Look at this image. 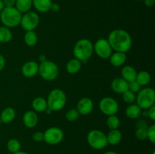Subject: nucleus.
I'll list each match as a JSON object with an SVG mask.
<instances>
[{"label": "nucleus", "mask_w": 155, "mask_h": 154, "mask_svg": "<svg viewBox=\"0 0 155 154\" xmlns=\"http://www.w3.org/2000/svg\"><path fill=\"white\" fill-rule=\"evenodd\" d=\"M107 41L112 50L119 52H128L133 45V40L130 33L122 29H116L110 32Z\"/></svg>", "instance_id": "f257e3e1"}, {"label": "nucleus", "mask_w": 155, "mask_h": 154, "mask_svg": "<svg viewBox=\"0 0 155 154\" xmlns=\"http://www.w3.org/2000/svg\"><path fill=\"white\" fill-rule=\"evenodd\" d=\"M136 75H137V71L133 66L130 65L123 66L121 69V77L128 82L136 80Z\"/></svg>", "instance_id": "f3484780"}, {"label": "nucleus", "mask_w": 155, "mask_h": 154, "mask_svg": "<svg viewBox=\"0 0 155 154\" xmlns=\"http://www.w3.org/2000/svg\"><path fill=\"white\" fill-rule=\"evenodd\" d=\"M122 95H123V100L124 101V102L127 103V104H132L136 101V93H133V92L131 91L127 90V91L124 92Z\"/></svg>", "instance_id": "7c9ffc66"}, {"label": "nucleus", "mask_w": 155, "mask_h": 154, "mask_svg": "<svg viewBox=\"0 0 155 154\" xmlns=\"http://www.w3.org/2000/svg\"><path fill=\"white\" fill-rule=\"evenodd\" d=\"M98 107L103 114L108 116L116 115L117 113L119 110V104L114 98L105 97L99 101Z\"/></svg>", "instance_id": "1a4fd4ad"}, {"label": "nucleus", "mask_w": 155, "mask_h": 154, "mask_svg": "<svg viewBox=\"0 0 155 154\" xmlns=\"http://www.w3.org/2000/svg\"><path fill=\"white\" fill-rule=\"evenodd\" d=\"M22 14L15 7H5L0 12V21L3 26L14 28L21 24Z\"/></svg>", "instance_id": "7ed1b4c3"}, {"label": "nucleus", "mask_w": 155, "mask_h": 154, "mask_svg": "<svg viewBox=\"0 0 155 154\" xmlns=\"http://www.w3.org/2000/svg\"><path fill=\"white\" fill-rule=\"evenodd\" d=\"M73 52L74 58L84 63L87 61L93 54V44L88 39H80L74 45Z\"/></svg>", "instance_id": "f03ea898"}, {"label": "nucleus", "mask_w": 155, "mask_h": 154, "mask_svg": "<svg viewBox=\"0 0 155 154\" xmlns=\"http://www.w3.org/2000/svg\"><path fill=\"white\" fill-rule=\"evenodd\" d=\"M46 101L48 107L53 112L61 110L66 105V94L61 89L54 88L49 92Z\"/></svg>", "instance_id": "20e7f679"}, {"label": "nucleus", "mask_w": 155, "mask_h": 154, "mask_svg": "<svg viewBox=\"0 0 155 154\" xmlns=\"http://www.w3.org/2000/svg\"><path fill=\"white\" fill-rule=\"evenodd\" d=\"M93 49L95 54L101 59H107L113 53L111 47L107 39L101 38L95 42L93 45Z\"/></svg>", "instance_id": "9b49d317"}, {"label": "nucleus", "mask_w": 155, "mask_h": 154, "mask_svg": "<svg viewBox=\"0 0 155 154\" xmlns=\"http://www.w3.org/2000/svg\"><path fill=\"white\" fill-rule=\"evenodd\" d=\"M143 1L145 5L148 8L152 7V6L154 5V2H155V0H143Z\"/></svg>", "instance_id": "ea45409f"}, {"label": "nucleus", "mask_w": 155, "mask_h": 154, "mask_svg": "<svg viewBox=\"0 0 155 154\" xmlns=\"http://www.w3.org/2000/svg\"><path fill=\"white\" fill-rule=\"evenodd\" d=\"M12 154H29V153L27 152H24V151L19 150V151H18V152H15V153H12Z\"/></svg>", "instance_id": "c03bdc74"}, {"label": "nucleus", "mask_w": 155, "mask_h": 154, "mask_svg": "<svg viewBox=\"0 0 155 154\" xmlns=\"http://www.w3.org/2000/svg\"><path fill=\"white\" fill-rule=\"evenodd\" d=\"M5 66V59L2 54H0V72L4 69Z\"/></svg>", "instance_id": "58836bf2"}, {"label": "nucleus", "mask_w": 155, "mask_h": 154, "mask_svg": "<svg viewBox=\"0 0 155 154\" xmlns=\"http://www.w3.org/2000/svg\"><path fill=\"white\" fill-rule=\"evenodd\" d=\"M107 127L111 129H118L120 124V119L116 116V115H112V116H108L107 121H106Z\"/></svg>", "instance_id": "c85d7f7f"}, {"label": "nucleus", "mask_w": 155, "mask_h": 154, "mask_svg": "<svg viewBox=\"0 0 155 154\" xmlns=\"http://www.w3.org/2000/svg\"><path fill=\"white\" fill-rule=\"evenodd\" d=\"M137 105L142 110H147L154 105L155 91L152 88H145L138 92L136 99Z\"/></svg>", "instance_id": "423d86ee"}, {"label": "nucleus", "mask_w": 155, "mask_h": 154, "mask_svg": "<svg viewBox=\"0 0 155 154\" xmlns=\"http://www.w3.org/2000/svg\"><path fill=\"white\" fill-rule=\"evenodd\" d=\"M33 6L32 0H16L15 7L21 12V14L29 11Z\"/></svg>", "instance_id": "b1692460"}, {"label": "nucleus", "mask_w": 155, "mask_h": 154, "mask_svg": "<svg viewBox=\"0 0 155 154\" xmlns=\"http://www.w3.org/2000/svg\"><path fill=\"white\" fill-rule=\"evenodd\" d=\"M5 6H4V4H3V2L2 0H0V12L2 11V9L4 8Z\"/></svg>", "instance_id": "37998d69"}, {"label": "nucleus", "mask_w": 155, "mask_h": 154, "mask_svg": "<svg viewBox=\"0 0 155 154\" xmlns=\"http://www.w3.org/2000/svg\"><path fill=\"white\" fill-rule=\"evenodd\" d=\"M12 39V33L11 30L5 26L0 27V42L8 43Z\"/></svg>", "instance_id": "bb28decb"}, {"label": "nucleus", "mask_w": 155, "mask_h": 154, "mask_svg": "<svg viewBox=\"0 0 155 154\" xmlns=\"http://www.w3.org/2000/svg\"><path fill=\"white\" fill-rule=\"evenodd\" d=\"M21 142L16 138H12L7 142V149L12 153H15V152L21 150Z\"/></svg>", "instance_id": "cd10ccee"}, {"label": "nucleus", "mask_w": 155, "mask_h": 154, "mask_svg": "<svg viewBox=\"0 0 155 154\" xmlns=\"http://www.w3.org/2000/svg\"><path fill=\"white\" fill-rule=\"evenodd\" d=\"M82 62L77 59H71L66 64V70L70 74H76L81 69Z\"/></svg>", "instance_id": "5701e85b"}, {"label": "nucleus", "mask_w": 155, "mask_h": 154, "mask_svg": "<svg viewBox=\"0 0 155 154\" xmlns=\"http://www.w3.org/2000/svg\"><path fill=\"white\" fill-rule=\"evenodd\" d=\"M39 63L34 60H30L24 63L21 67V72L23 75L27 78H32L38 73Z\"/></svg>", "instance_id": "ddd939ff"}, {"label": "nucleus", "mask_w": 155, "mask_h": 154, "mask_svg": "<svg viewBox=\"0 0 155 154\" xmlns=\"http://www.w3.org/2000/svg\"><path fill=\"white\" fill-rule=\"evenodd\" d=\"M126 116L130 119H138L142 115V110L137 105V104H130L126 109Z\"/></svg>", "instance_id": "412c9836"}, {"label": "nucleus", "mask_w": 155, "mask_h": 154, "mask_svg": "<svg viewBox=\"0 0 155 154\" xmlns=\"http://www.w3.org/2000/svg\"><path fill=\"white\" fill-rule=\"evenodd\" d=\"M44 141L49 145H57L64 139V131L58 127H51L44 131Z\"/></svg>", "instance_id": "9d476101"}, {"label": "nucleus", "mask_w": 155, "mask_h": 154, "mask_svg": "<svg viewBox=\"0 0 155 154\" xmlns=\"http://www.w3.org/2000/svg\"><path fill=\"white\" fill-rule=\"evenodd\" d=\"M39 21L40 19L37 13L29 11L22 15L20 25L25 31H32L39 26Z\"/></svg>", "instance_id": "6e6552de"}, {"label": "nucleus", "mask_w": 155, "mask_h": 154, "mask_svg": "<svg viewBox=\"0 0 155 154\" xmlns=\"http://www.w3.org/2000/svg\"><path fill=\"white\" fill-rule=\"evenodd\" d=\"M147 138L152 143H155V125H151L147 128Z\"/></svg>", "instance_id": "473e14b6"}, {"label": "nucleus", "mask_w": 155, "mask_h": 154, "mask_svg": "<svg viewBox=\"0 0 155 154\" xmlns=\"http://www.w3.org/2000/svg\"><path fill=\"white\" fill-rule=\"evenodd\" d=\"M135 136L140 140L147 139V128L145 127H139L135 132Z\"/></svg>", "instance_id": "2f4dec72"}, {"label": "nucleus", "mask_w": 155, "mask_h": 154, "mask_svg": "<svg viewBox=\"0 0 155 154\" xmlns=\"http://www.w3.org/2000/svg\"><path fill=\"white\" fill-rule=\"evenodd\" d=\"M103 154H118V153L117 152H115V151H107V152H104Z\"/></svg>", "instance_id": "a18cd8bd"}, {"label": "nucleus", "mask_w": 155, "mask_h": 154, "mask_svg": "<svg viewBox=\"0 0 155 154\" xmlns=\"http://www.w3.org/2000/svg\"><path fill=\"white\" fill-rule=\"evenodd\" d=\"M15 116H16V112L13 107H5L0 114L1 122L4 124L10 123L15 119Z\"/></svg>", "instance_id": "a211bd4d"}, {"label": "nucleus", "mask_w": 155, "mask_h": 154, "mask_svg": "<svg viewBox=\"0 0 155 154\" xmlns=\"http://www.w3.org/2000/svg\"><path fill=\"white\" fill-rule=\"evenodd\" d=\"M94 108L93 101L89 98H83L78 101L77 105V110L80 115L87 116L90 114Z\"/></svg>", "instance_id": "f8f14e48"}, {"label": "nucleus", "mask_w": 155, "mask_h": 154, "mask_svg": "<svg viewBox=\"0 0 155 154\" xmlns=\"http://www.w3.org/2000/svg\"><path fill=\"white\" fill-rule=\"evenodd\" d=\"M137 1H143V0H137Z\"/></svg>", "instance_id": "de8ad7c7"}, {"label": "nucleus", "mask_w": 155, "mask_h": 154, "mask_svg": "<svg viewBox=\"0 0 155 154\" xmlns=\"http://www.w3.org/2000/svg\"><path fill=\"white\" fill-rule=\"evenodd\" d=\"M151 154H155V151H153L152 153H151Z\"/></svg>", "instance_id": "49530a36"}, {"label": "nucleus", "mask_w": 155, "mask_h": 154, "mask_svg": "<svg viewBox=\"0 0 155 154\" xmlns=\"http://www.w3.org/2000/svg\"><path fill=\"white\" fill-rule=\"evenodd\" d=\"M32 139L36 142H41L44 140V133L42 131H36L32 134Z\"/></svg>", "instance_id": "f704fd0d"}, {"label": "nucleus", "mask_w": 155, "mask_h": 154, "mask_svg": "<svg viewBox=\"0 0 155 154\" xmlns=\"http://www.w3.org/2000/svg\"><path fill=\"white\" fill-rule=\"evenodd\" d=\"M22 120L23 123L27 128H33L37 125L39 118L36 112L33 110H28L24 114Z\"/></svg>", "instance_id": "2eb2a0df"}, {"label": "nucleus", "mask_w": 155, "mask_h": 154, "mask_svg": "<svg viewBox=\"0 0 155 154\" xmlns=\"http://www.w3.org/2000/svg\"><path fill=\"white\" fill-rule=\"evenodd\" d=\"M2 123V122H1V119H0V124H1Z\"/></svg>", "instance_id": "09e8293b"}, {"label": "nucleus", "mask_w": 155, "mask_h": 154, "mask_svg": "<svg viewBox=\"0 0 155 154\" xmlns=\"http://www.w3.org/2000/svg\"><path fill=\"white\" fill-rule=\"evenodd\" d=\"M38 73L46 81H53L58 76L59 69L58 65L51 60H45L39 64Z\"/></svg>", "instance_id": "0eeeda50"}, {"label": "nucleus", "mask_w": 155, "mask_h": 154, "mask_svg": "<svg viewBox=\"0 0 155 154\" xmlns=\"http://www.w3.org/2000/svg\"><path fill=\"white\" fill-rule=\"evenodd\" d=\"M110 88L115 93L123 94L128 90V82L126 81L122 77L114 78L110 82Z\"/></svg>", "instance_id": "4468645a"}, {"label": "nucleus", "mask_w": 155, "mask_h": 154, "mask_svg": "<svg viewBox=\"0 0 155 154\" xmlns=\"http://www.w3.org/2000/svg\"><path fill=\"white\" fill-rule=\"evenodd\" d=\"M24 42L27 46L33 47L36 45L38 42V36L34 30L32 31H26L24 34Z\"/></svg>", "instance_id": "a878e982"}, {"label": "nucleus", "mask_w": 155, "mask_h": 154, "mask_svg": "<svg viewBox=\"0 0 155 154\" xmlns=\"http://www.w3.org/2000/svg\"><path fill=\"white\" fill-rule=\"evenodd\" d=\"M136 81L141 86H145L149 84V82H151V75L148 71H140V72H137Z\"/></svg>", "instance_id": "393cba45"}, {"label": "nucleus", "mask_w": 155, "mask_h": 154, "mask_svg": "<svg viewBox=\"0 0 155 154\" xmlns=\"http://www.w3.org/2000/svg\"><path fill=\"white\" fill-rule=\"evenodd\" d=\"M45 112L47 113V114L50 115V114H51V113H52L53 111H52V110H51L50 108H48V107H47V109L45 110Z\"/></svg>", "instance_id": "79ce46f5"}, {"label": "nucleus", "mask_w": 155, "mask_h": 154, "mask_svg": "<svg viewBox=\"0 0 155 154\" xmlns=\"http://www.w3.org/2000/svg\"><path fill=\"white\" fill-rule=\"evenodd\" d=\"M128 90L131 91L133 93H138L141 90V85L136 81H132L128 82Z\"/></svg>", "instance_id": "72a5a7b5"}, {"label": "nucleus", "mask_w": 155, "mask_h": 154, "mask_svg": "<svg viewBox=\"0 0 155 154\" xmlns=\"http://www.w3.org/2000/svg\"><path fill=\"white\" fill-rule=\"evenodd\" d=\"M80 116V113L76 108H72L66 112L65 117L68 122H75Z\"/></svg>", "instance_id": "c756f323"}, {"label": "nucleus", "mask_w": 155, "mask_h": 154, "mask_svg": "<svg viewBox=\"0 0 155 154\" xmlns=\"http://www.w3.org/2000/svg\"><path fill=\"white\" fill-rule=\"evenodd\" d=\"M5 7H15L16 0H2Z\"/></svg>", "instance_id": "e433bc0d"}, {"label": "nucleus", "mask_w": 155, "mask_h": 154, "mask_svg": "<svg viewBox=\"0 0 155 154\" xmlns=\"http://www.w3.org/2000/svg\"><path fill=\"white\" fill-rule=\"evenodd\" d=\"M107 135V140L108 144L113 145H117L121 141L123 137V134L121 131L118 129H111L108 132V134H106Z\"/></svg>", "instance_id": "aec40b11"}, {"label": "nucleus", "mask_w": 155, "mask_h": 154, "mask_svg": "<svg viewBox=\"0 0 155 154\" xmlns=\"http://www.w3.org/2000/svg\"><path fill=\"white\" fill-rule=\"evenodd\" d=\"M127 54L124 52H119V51H115L114 53H112L110 56V63L112 66L115 67H119L122 66L127 61Z\"/></svg>", "instance_id": "dca6fc26"}, {"label": "nucleus", "mask_w": 155, "mask_h": 154, "mask_svg": "<svg viewBox=\"0 0 155 154\" xmlns=\"http://www.w3.org/2000/svg\"><path fill=\"white\" fill-rule=\"evenodd\" d=\"M87 143L92 149L100 150L108 145L107 135L102 131L98 129H93L89 131L87 134Z\"/></svg>", "instance_id": "39448f33"}, {"label": "nucleus", "mask_w": 155, "mask_h": 154, "mask_svg": "<svg viewBox=\"0 0 155 154\" xmlns=\"http://www.w3.org/2000/svg\"><path fill=\"white\" fill-rule=\"evenodd\" d=\"M33 6L37 11L45 13L50 11L51 5V0H32Z\"/></svg>", "instance_id": "6ab92c4d"}, {"label": "nucleus", "mask_w": 155, "mask_h": 154, "mask_svg": "<svg viewBox=\"0 0 155 154\" xmlns=\"http://www.w3.org/2000/svg\"><path fill=\"white\" fill-rule=\"evenodd\" d=\"M45 60H47V58L46 56H45V54H40V55L39 56V61L40 62V63H43Z\"/></svg>", "instance_id": "a19ab883"}, {"label": "nucleus", "mask_w": 155, "mask_h": 154, "mask_svg": "<svg viewBox=\"0 0 155 154\" xmlns=\"http://www.w3.org/2000/svg\"><path fill=\"white\" fill-rule=\"evenodd\" d=\"M47 107H48V104H47L46 100L42 97H37L32 101V108L33 109V111L38 112V113L45 112Z\"/></svg>", "instance_id": "4be33fe9"}, {"label": "nucleus", "mask_w": 155, "mask_h": 154, "mask_svg": "<svg viewBox=\"0 0 155 154\" xmlns=\"http://www.w3.org/2000/svg\"><path fill=\"white\" fill-rule=\"evenodd\" d=\"M148 110V114L147 116L150 118L152 121L155 120V105L150 107Z\"/></svg>", "instance_id": "c9c22d12"}, {"label": "nucleus", "mask_w": 155, "mask_h": 154, "mask_svg": "<svg viewBox=\"0 0 155 154\" xmlns=\"http://www.w3.org/2000/svg\"><path fill=\"white\" fill-rule=\"evenodd\" d=\"M59 10H60V5L58 3H51L50 11H52L53 12H58Z\"/></svg>", "instance_id": "4c0bfd02"}]
</instances>
